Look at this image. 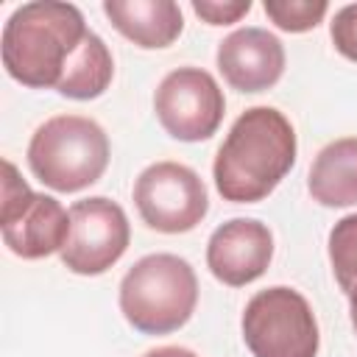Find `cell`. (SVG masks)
<instances>
[{
    "label": "cell",
    "mask_w": 357,
    "mask_h": 357,
    "mask_svg": "<svg viewBox=\"0 0 357 357\" xmlns=\"http://www.w3.org/2000/svg\"><path fill=\"white\" fill-rule=\"evenodd\" d=\"M296 131L279 109H245L218 148L212 165L218 192L231 204L268 198L296 165Z\"/></svg>",
    "instance_id": "6da1fadb"
},
{
    "label": "cell",
    "mask_w": 357,
    "mask_h": 357,
    "mask_svg": "<svg viewBox=\"0 0 357 357\" xmlns=\"http://www.w3.org/2000/svg\"><path fill=\"white\" fill-rule=\"evenodd\" d=\"M86 33L78 6L59 0L25 3L3 25V67L22 86L56 89Z\"/></svg>",
    "instance_id": "7a4b0ae2"
},
{
    "label": "cell",
    "mask_w": 357,
    "mask_h": 357,
    "mask_svg": "<svg viewBox=\"0 0 357 357\" xmlns=\"http://www.w3.org/2000/svg\"><path fill=\"white\" fill-rule=\"evenodd\" d=\"M195 304V271L176 254H148L137 259L120 282V312L142 335H170L181 329L192 318Z\"/></svg>",
    "instance_id": "3957f363"
},
{
    "label": "cell",
    "mask_w": 357,
    "mask_h": 357,
    "mask_svg": "<svg viewBox=\"0 0 357 357\" xmlns=\"http://www.w3.org/2000/svg\"><path fill=\"white\" fill-rule=\"evenodd\" d=\"M31 173L56 192H78L95 184L109 167L106 131L81 114L45 120L28 142Z\"/></svg>",
    "instance_id": "277c9868"
},
{
    "label": "cell",
    "mask_w": 357,
    "mask_h": 357,
    "mask_svg": "<svg viewBox=\"0 0 357 357\" xmlns=\"http://www.w3.org/2000/svg\"><path fill=\"white\" fill-rule=\"evenodd\" d=\"M243 340L254 357H318L321 346L310 301L284 284L251 296L243 312Z\"/></svg>",
    "instance_id": "5b68a950"
},
{
    "label": "cell",
    "mask_w": 357,
    "mask_h": 357,
    "mask_svg": "<svg viewBox=\"0 0 357 357\" xmlns=\"http://www.w3.org/2000/svg\"><path fill=\"white\" fill-rule=\"evenodd\" d=\"M3 170L0 231L8 251L22 259H42L61 251L70 231V212L53 195L33 192L8 159Z\"/></svg>",
    "instance_id": "8992f818"
},
{
    "label": "cell",
    "mask_w": 357,
    "mask_h": 357,
    "mask_svg": "<svg viewBox=\"0 0 357 357\" xmlns=\"http://www.w3.org/2000/svg\"><path fill=\"white\" fill-rule=\"evenodd\" d=\"M134 204L142 223L162 234L195 229L209 212L201 176L181 162H153L134 181Z\"/></svg>",
    "instance_id": "52a82bcc"
},
{
    "label": "cell",
    "mask_w": 357,
    "mask_h": 357,
    "mask_svg": "<svg viewBox=\"0 0 357 357\" xmlns=\"http://www.w3.org/2000/svg\"><path fill=\"white\" fill-rule=\"evenodd\" d=\"M67 212L70 231L59 251L64 268L78 276L106 273L131 243V226L123 206L106 195H92L75 201Z\"/></svg>",
    "instance_id": "ba28073f"
},
{
    "label": "cell",
    "mask_w": 357,
    "mask_h": 357,
    "mask_svg": "<svg viewBox=\"0 0 357 357\" xmlns=\"http://www.w3.org/2000/svg\"><path fill=\"white\" fill-rule=\"evenodd\" d=\"M153 112L173 139L201 142L218 131L226 114V98L212 73L201 67H176L156 86Z\"/></svg>",
    "instance_id": "9c48e42d"
},
{
    "label": "cell",
    "mask_w": 357,
    "mask_h": 357,
    "mask_svg": "<svg viewBox=\"0 0 357 357\" xmlns=\"http://www.w3.org/2000/svg\"><path fill=\"white\" fill-rule=\"evenodd\" d=\"M273 259V234L254 218H231L220 223L206 243V268L229 287L259 279Z\"/></svg>",
    "instance_id": "30bf717a"
},
{
    "label": "cell",
    "mask_w": 357,
    "mask_h": 357,
    "mask_svg": "<svg viewBox=\"0 0 357 357\" xmlns=\"http://www.w3.org/2000/svg\"><path fill=\"white\" fill-rule=\"evenodd\" d=\"M218 70L237 92H265L284 73V47L276 33L245 25L218 45Z\"/></svg>",
    "instance_id": "8fae6325"
},
{
    "label": "cell",
    "mask_w": 357,
    "mask_h": 357,
    "mask_svg": "<svg viewBox=\"0 0 357 357\" xmlns=\"http://www.w3.org/2000/svg\"><path fill=\"white\" fill-rule=\"evenodd\" d=\"M103 14L137 47L159 50L178 39L184 17L173 0H106Z\"/></svg>",
    "instance_id": "7c38bea8"
},
{
    "label": "cell",
    "mask_w": 357,
    "mask_h": 357,
    "mask_svg": "<svg viewBox=\"0 0 357 357\" xmlns=\"http://www.w3.org/2000/svg\"><path fill=\"white\" fill-rule=\"evenodd\" d=\"M310 195L321 206L357 204V137H340L318 151L307 178Z\"/></svg>",
    "instance_id": "4fadbf2b"
},
{
    "label": "cell",
    "mask_w": 357,
    "mask_h": 357,
    "mask_svg": "<svg viewBox=\"0 0 357 357\" xmlns=\"http://www.w3.org/2000/svg\"><path fill=\"white\" fill-rule=\"evenodd\" d=\"M112 75H114V59L106 42L95 31H89L81 47L75 50V56L70 59L56 92L70 100H95L109 89Z\"/></svg>",
    "instance_id": "5bb4252c"
},
{
    "label": "cell",
    "mask_w": 357,
    "mask_h": 357,
    "mask_svg": "<svg viewBox=\"0 0 357 357\" xmlns=\"http://www.w3.org/2000/svg\"><path fill=\"white\" fill-rule=\"evenodd\" d=\"M329 262L340 290H357V212L340 218L329 231Z\"/></svg>",
    "instance_id": "9a60e30c"
},
{
    "label": "cell",
    "mask_w": 357,
    "mask_h": 357,
    "mask_svg": "<svg viewBox=\"0 0 357 357\" xmlns=\"http://www.w3.org/2000/svg\"><path fill=\"white\" fill-rule=\"evenodd\" d=\"M271 22L290 33L312 31L329 11L326 0H265L262 3Z\"/></svg>",
    "instance_id": "2e32d148"
},
{
    "label": "cell",
    "mask_w": 357,
    "mask_h": 357,
    "mask_svg": "<svg viewBox=\"0 0 357 357\" xmlns=\"http://www.w3.org/2000/svg\"><path fill=\"white\" fill-rule=\"evenodd\" d=\"M329 36H332L335 50L343 59L357 64V3H349L335 11L329 22Z\"/></svg>",
    "instance_id": "e0dca14e"
},
{
    "label": "cell",
    "mask_w": 357,
    "mask_h": 357,
    "mask_svg": "<svg viewBox=\"0 0 357 357\" xmlns=\"http://www.w3.org/2000/svg\"><path fill=\"white\" fill-rule=\"evenodd\" d=\"M192 11L209 25H231L251 11V0H192Z\"/></svg>",
    "instance_id": "ac0fdd59"
},
{
    "label": "cell",
    "mask_w": 357,
    "mask_h": 357,
    "mask_svg": "<svg viewBox=\"0 0 357 357\" xmlns=\"http://www.w3.org/2000/svg\"><path fill=\"white\" fill-rule=\"evenodd\" d=\"M142 357H198V354L190 351V349H184V346H159V349H151Z\"/></svg>",
    "instance_id": "d6986e66"
},
{
    "label": "cell",
    "mask_w": 357,
    "mask_h": 357,
    "mask_svg": "<svg viewBox=\"0 0 357 357\" xmlns=\"http://www.w3.org/2000/svg\"><path fill=\"white\" fill-rule=\"evenodd\" d=\"M349 315H351V326L357 332V290L349 293Z\"/></svg>",
    "instance_id": "ffe728a7"
}]
</instances>
